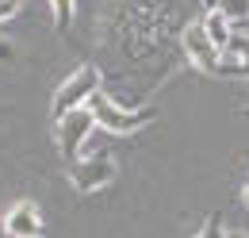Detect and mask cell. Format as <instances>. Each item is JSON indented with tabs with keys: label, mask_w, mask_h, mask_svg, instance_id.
<instances>
[{
	"label": "cell",
	"mask_w": 249,
	"mask_h": 238,
	"mask_svg": "<svg viewBox=\"0 0 249 238\" xmlns=\"http://www.w3.org/2000/svg\"><path fill=\"white\" fill-rule=\"evenodd\" d=\"M50 12H54V23H58V31H65L69 23H73L77 0H50Z\"/></svg>",
	"instance_id": "30bf717a"
},
{
	"label": "cell",
	"mask_w": 249,
	"mask_h": 238,
	"mask_svg": "<svg viewBox=\"0 0 249 238\" xmlns=\"http://www.w3.org/2000/svg\"><path fill=\"white\" fill-rule=\"evenodd\" d=\"M96 127V116L92 108H77V112H69V116L54 119V131H58V150H62L65 161H77V150L89 142V135H92Z\"/></svg>",
	"instance_id": "3957f363"
},
{
	"label": "cell",
	"mask_w": 249,
	"mask_h": 238,
	"mask_svg": "<svg viewBox=\"0 0 249 238\" xmlns=\"http://www.w3.org/2000/svg\"><path fill=\"white\" fill-rule=\"evenodd\" d=\"M96 92H100V69H96V65H81L62 89L54 92L50 116L62 119V116H69V112H77V108H89V100H92Z\"/></svg>",
	"instance_id": "6da1fadb"
},
{
	"label": "cell",
	"mask_w": 249,
	"mask_h": 238,
	"mask_svg": "<svg viewBox=\"0 0 249 238\" xmlns=\"http://www.w3.org/2000/svg\"><path fill=\"white\" fill-rule=\"evenodd\" d=\"M4 231H8V238H42V215L31 200H19L4 215Z\"/></svg>",
	"instance_id": "8992f818"
},
{
	"label": "cell",
	"mask_w": 249,
	"mask_h": 238,
	"mask_svg": "<svg viewBox=\"0 0 249 238\" xmlns=\"http://www.w3.org/2000/svg\"><path fill=\"white\" fill-rule=\"evenodd\" d=\"M246 108H249V104H246Z\"/></svg>",
	"instance_id": "9a60e30c"
},
{
	"label": "cell",
	"mask_w": 249,
	"mask_h": 238,
	"mask_svg": "<svg viewBox=\"0 0 249 238\" xmlns=\"http://www.w3.org/2000/svg\"><path fill=\"white\" fill-rule=\"evenodd\" d=\"M215 73L218 77H249V35H242V31L230 35V46L222 50Z\"/></svg>",
	"instance_id": "52a82bcc"
},
{
	"label": "cell",
	"mask_w": 249,
	"mask_h": 238,
	"mask_svg": "<svg viewBox=\"0 0 249 238\" xmlns=\"http://www.w3.org/2000/svg\"><path fill=\"white\" fill-rule=\"evenodd\" d=\"M111 177H115V161L111 158H81V161H69V180L81 192H96Z\"/></svg>",
	"instance_id": "277c9868"
},
{
	"label": "cell",
	"mask_w": 249,
	"mask_h": 238,
	"mask_svg": "<svg viewBox=\"0 0 249 238\" xmlns=\"http://www.w3.org/2000/svg\"><path fill=\"white\" fill-rule=\"evenodd\" d=\"M16 12H19V0H0V23L16 20Z\"/></svg>",
	"instance_id": "7c38bea8"
},
{
	"label": "cell",
	"mask_w": 249,
	"mask_h": 238,
	"mask_svg": "<svg viewBox=\"0 0 249 238\" xmlns=\"http://www.w3.org/2000/svg\"><path fill=\"white\" fill-rule=\"evenodd\" d=\"M184 50H188V58L196 61L199 69H207V73H215L218 58H222V50L211 42V35H207V27H203V20L188 23V31H184Z\"/></svg>",
	"instance_id": "5b68a950"
},
{
	"label": "cell",
	"mask_w": 249,
	"mask_h": 238,
	"mask_svg": "<svg viewBox=\"0 0 249 238\" xmlns=\"http://www.w3.org/2000/svg\"><path fill=\"white\" fill-rule=\"evenodd\" d=\"M89 108H92L96 123H100L104 131H111V135H130V131L146 127V123L157 116V108H138V112H126V108H119L115 100H107L104 92H96L92 100H89Z\"/></svg>",
	"instance_id": "7a4b0ae2"
},
{
	"label": "cell",
	"mask_w": 249,
	"mask_h": 238,
	"mask_svg": "<svg viewBox=\"0 0 249 238\" xmlns=\"http://www.w3.org/2000/svg\"><path fill=\"white\" fill-rule=\"evenodd\" d=\"M234 238H249V235H234Z\"/></svg>",
	"instance_id": "5bb4252c"
},
{
	"label": "cell",
	"mask_w": 249,
	"mask_h": 238,
	"mask_svg": "<svg viewBox=\"0 0 249 238\" xmlns=\"http://www.w3.org/2000/svg\"><path fill=\"white\" fill-rule=\"evenodd\" d=\"M246 204H249V188H246Z\"/></svg>",
	"instance_id": "4fadbf2b"
},
{
	"label": "cell",
	"mask_w": 249,
	"mask_h": 238,
	"mask_svg": "<svg viewBox=\"0 0 249 238\" xmlns=\"http://www.w3.org/2000/svg\"><path fill=\"white\" fill-rule=\"evenodd\" d=\"M207 8H222L234 23H238V20H249V0H207Z\"/></svg>",
	"instance_id": "9c48e42d"
},
{
	"label": "cell",
	"mask_w": 249,
	"mask_h": 238,
	"mask_svg": "<svg viewBox=\"0 0 249 238\" xmlns=\"http://www.w3.org/2000/svg\"><path fill=\"white\" fill-rule=\"evenodd\" d=\"M203 27H207V35H211V42H215L218 50H226V46H230L234 20H230L222 8H207V16H203Z\"/></svg>",
	"instance_id": "ba28073f"
},
{
	"label": "cell",
	"mask_w": 249,
	"mask_h": 238,
	"mask_svg": "<svg viewBox=\"0 0 249 238\" xmlns=\"http://www.w3.org/2000/svg\"><path fill=\"white\" fill-rule=\"evenodd\" d=\"M196 238H226V231H222V219H218V215H211V219L203 223V231H199Z\"/></svg>",
	"instance_id": "8fae6325"
}]
</instances>
